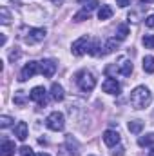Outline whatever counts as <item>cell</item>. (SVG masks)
<instances>
[{"instance_id":"obj_18","label":"cell","mask_w":154,"mask_h":156,"mask_svg":"<svg viewBox=\"0 0 154 156\" xmlns=\"http://www.w3.org/2000/svg\"><path fill=\"white\" fill-rule=\"evenodd\" d=\"M118 42H120V40H116V38L107 40L105 45H103V55H109V53H113L114 49H118Z\"/></svg>"},{"instance_id":"obj_28","label":"cell","mask_w":154,"mask_h":156,"mask_svg":"<svg viewBox=\"0 0 154 156\" xmlns=\"http://www.w3.org/2000/svg\"><path fill=\"white\" fill-rule=\"evenodd\" d=\"M145 26H147V27H154V15H149V16L145 18Z\"/></svg>"},{"instance_id":"obj_1","label":"cell","mask_w":154,"mask_h":156,"mask_svg":"<svg viewBox=\"0 0 154 156\" xmlns=\"http://www.w3.org/2000/svg\"><path fill=\"white\" fill-rule=\"evenodd\" d=\"M151 100H152V94L145 85H138L131 93V105L134 109H145L151 104Z\"/></svg>"},{"instance_id":"obj_31","label":"cell","mask_w":154,"mask_h":156,"mask_svg":"<svg viewBox=\"0 0 154 156\" xmlns=\"http://www.w3.org/2000/svg\"><path fill=\"white\" fill-rule=\"evenodd\" d=\"M151 2H154V0H142V4H151Z\"/></svg>"},{"instance_id":"obj_21","label":"cell","mask_w":154,"mask_h":156,"mask_svg":"<svg viewBox=\"0 0 154 156\" xmlns=\"http://www.w3.org/2000/svg\"><path fill=\"white\" fill-rule=\"evenodd\" d=\"M129 37V27L125 26V24H121V26H118V31H116V40H125Z\"/></svg>"},{"instance_id":"obj_24","label":"cell","mask_w":154,"mask_h":156,"mask_svg":"<svg viewBox=\"0 0 154 156\" xmlns=\"http://www.w3.org/2000/svg\"><path fill=\"white\" fill-rule=\"evenodd\" d=\"M142 42H143V45L147 49H154V35H145Z\"/></svg>"},{"instance_id":"obj_15","label":"cell","mask_w":154,"mask_h":156,"mask_svg":"<svg viewBox=\"0 0 154 156\" xmlns=\"http://www.w3.org/2000/svg\"><path fill=\"white\" fill-rule=\"evenodd\" d=\"M113 16V7L111 5H102L100 9H98V18L103 22V20H109Z\"/></svg>"},{"instance_id":"obj_7","label":"cell","mask_w":154,"mask_h":156,"mask_svg":"<svg viewBox=\"0 0 154 156\" xmlns=\"http://www.w3.org/2000/svg\"><path fill=\"white\" fill-rule=\"evenodd\" d=\"M29 100L37 102L38 105H42V107H44V105L47 104V94H45V89H44V87H40V85H38V87H35V89L29 93Z\"/></svg>"},{"instance_id":"obj_11","label":"cell","mask_w":154,"mask_h":156,"mask_svg":"<svg viewBox=\"0 0 154 156\" xmlns=\"http://www.w3.org/2000/svg\"><path fill=\"white\" fill-rule=\"evenodd\" d=\"M51 98L54 100V102H62L64 98H65V93H64V87L60 85V83H53L51 85Z\"/></svg>"},{"instance_id":"obj_13","label":"cell","mask_w":154,"mask_h":156,"mask_svg":"<svg viewBox=\"0 0 154 156\" xmlns=\"http://www.w3.org/2000/svg\"><path fill=\"white\" fill-rule=\"evenodd\" d=\"M15 136H16L20 142H24V140L27 138V123H26V122H18V123L15 125Z\"/></svg>"},{"instance_id":"obj_10","label":"cell","mask_w":154,"mask_h":156,"mask_svg":"<svg viewBox=\"0 0 154 156\" xmlns=\"http://www.w3.org/2000/svg\"><path fill=\"white\" fill-rule=\"evenodd\" d=\"M103 142H105V145L114 147V145L120 144V134H118L116 131H105V133H103Z\"/></svg>"},{"instance_id":"obj_19","label":"cell","mask_w":154,"mask_h":156,"mask_svg":"<svg viewBox=\"0 0 154 156\" xmlns=\"http://www.w3.org/2000/svg\"><path fill=\"white\" fill-rule=\"evenodd\" d=\"M142 129H143V122H142V120H132V122H129V131H131V133L138 134V133H142Z\"/></svg>"},{"instance_id":"obj_14","label":"cell","mask_w":154,"mask_h":156,"mask_svg":"<svg viewBox=\"0 0 154 156\" xmlns=\"http://www.w3.org/2000/svg\"><path fill=\"white\" fill-rule=\"evenodd\" d=\"M118 69H120V73H121L123 76H131V73H132V62L127 60V58H123V60L118 64Z\"/></svg>"},{"instance_id":"obj_4","label":"cell","mask_w":154,"mask_h":156,"mask_svg":"<svg viewBox=\"0 0 154 156\" xmlns=\"http://www.w3.org/2000/svg\"><path fill=\"white\" fill-rule=\"evenodd\" d=\"M89 45H91V38H89V35H85V37H80L78 40L73 42L71 51H73L75 56H82V55H85L89 51Z\"/></svg>"},{"instance_id":"obj_23","label":"cell","mask_w":154,"mask_h":156,"mask_svg":"<svg viewBox=\"0 0 154 156\" xmlns=\"http://www.w3.org/2000/svg\"><path fill=\"white\" fill-rule=\"evenodd\" d=\"M100 5V0H85L83 2V9L85 11H93V9H96Z\"/></svg>"},{"instance_id":"obj_26","label":"cell","mask_w":154,"mask_h":156,"mask_svg":"<svg viewBox=\"0 0 154 156\" xmlns=\"http://www.w3.org/2000/svg\"><path fill=\"white\" fill-rule=\"evenodd\" d=\"M11 123H13V118H11V116H5V115H2V116H0V127H4V129H5V127H9Z\"/></svg>"},{"instance_id":"obj_20","label":"cell","mask_w":154,"mask_h":156,"mask_svg":"<svg viewBox=\"0 0 154 156\" xmlns=\"http://www.w3.org/2000/svg\"><path fill=\"white\" fill-rule=\"evenodd\" d=\"M143 71L145 73H154V56H145L143 58Z\"/></svg>"},{"instance_id":"obj_33","label":"cell","mask_w":154,"mask_h":156,"mask_svg":"<svg viewBox=\"0 0 154 156\" xmlns=\"http://www.w3.org/2000/svg\"><path fill=\"white\" fill-rule=\"evenodd\" d=\"M149 156H154V147H152V151H151V153H149Z\"/></svg>"},{"instance_id":"obj_8","label":"cell","mask_w":154,"mask_h":156,"mask_svg":"<svg viewBox=\"0 0 154 156\" xmlns=\"http://www.w3.org/2000/svg\"><path fill=\"white\" fill-rule=\"evenodd\" d=\"M40 73L45 78H51L56 73V64H54L53 60H44V62H40Z\"/></svg>"},{"instance_id":"obj_3","label":"cell","mask_w":154,"mask_h":156,"mask_svg":"<svg viewBox=\"0 0 154 156\" xmlns=\"http://www.w3.org/2000/svg\"><path fill=\"white\" fill-rule=\"evenodd\" d=\"M45 125H47V129H51V131H62L64 127H65V118L62 113H58V111H53L49 116L45 118Z\"/></svg>"},{"instance_id":"obj_16","label":"cell","mask_w":154,"mask_h":156,"mask_svg":"<svg viewBox=\"0 0 154 156\" xmlns=\"http://www.w3.org/2000/svg\"><path fill=\"white\" fill-rule=\"evenodd\" d=\"M91 56H100V55H103V51H102V42L100 40H94L91 45H89V51H87Z\"/></svg>"},{"instance_id":"obj_12","label":"cell","mask_w":154,"mask_h":156,"mask_svg":"<svg viewBox=\"0 0 154 156\" xmlns=\"http://www.w3.org/2000/svg\"><path fill=\"white\" fill-rule=\"evenodd\" d=\"M16 151L15 147V142H9V140H4L2 145H0V156H13Z\"/></svg>"},{"instance_id":"obj_25","label":"cell","mask_w":154,"mask_h":156,"mask_svg":"<svg viewBox=\"0 0 154 156\" xmlns=\"http://www.w3.org/2000/svg\"><path fill=\"white\" fill-rule=\"evenodd\" d=\"M18 153H20V156H35V151H33L29 145H22Z\"/></svg>"},{"instance_id":"obj_6","label":"cell","mask_w":154,"mask_h":156,"mask_svg":"<svg viewBox=\"0 0 154 156\" xmlns=\"http://www.w3.org/2000/svg\"><path fill=\"white\" fill-rule=\"evenodd\" d=\"M45 35H47V31H45L44 27H35V29H29V33H27V37H26V44H29V45L38 44V42H42V40L45 38Z\"/></svg>"},{"instance_id":"obj_22","label":"cell","mask_w":154,"mask_h":156,"mask_svg":"<svg viewBox=\"0 0 154 156\" xmlns=\"http://www.w3.org/2000/svg\"><path fill=\"white\" fill-rule=\"evenodd\" d=\"M89 18H91V11H85V9L78 11L76 15L73 16V20H75V22H83V20H89Z\"/></svg>"},{"instance_id":"obj_17","label":"cell","mask_w":154,"mask_h":156,"mask_svg":"<svg viewBox=\"0 0 154 156\" xmlns=\"http://www.w3.org/2000/svg\"><path fill=\"white\" fill-rule=\"evenodd\" d=\"M138 145L140 147H152L154 145V134H145V136H140L138 138Z\"/></svg>"},{"instance_id":"obj_29","label":"cell","mask_w":154,"mask_h":156,"mask_svg":"<svg viewBox=\"0 0 154 156\" xmlns=\"http://www.w3.org/2000/svg\"><path fill=\"white\" fill-rule=\"evenodd\" d=\"M116 5H120V7H127V5H131V0H116Z\"/></svg>"},{"instance_id":"obj_27","label":"cell","mask_w":154,"mask_h":156,"mask_svg":"<svg viewBox=\"0 0 154 156\" xmlns=\"http://www.w3.org/2000/svg\"><path fill=\"white\" fill-rule=\"evenodd\" d=\"M0 15H2V24H9V22H11V20H9V13H7L5 7L0 9Z\"/></svg>"},{"instance_id":"obj_32","label":"cell","mask_w":154,"mask_h":156,"mask_svg":"<svg viewBox=\"0 0 154 156\" xmlns=\"http://www.w3.org/2000/svg\"><path fill=\"white\" fill-rule=\"evenodd\" d=\"M38 156H49V154H47V153H40Z\"/></svg>"},{"instance_id":"obj_34","label":"cell","mask_w":154,"mask_h":156,"mask_svg":"<svg viewBox=\"0 0 154 156\" xmlns=\"http://www.w3.org/2000/svg\"><path fill=\"white\" fill-rule=\"evenodd\" d=\"M53 2H54V4H60V2H62V0H53Z\"/></svg>"},{"instance_id":"obj_9","label":"cell","mask_w":154,"mask_h":156,"mask_svg":"<svg viewBox=\"0 0 154 156\" xmlns=\"http://www.w3.org/2000/svg\"><path fill=\"white\" fill-rule=\"evenodd\" d=\"M102 89H103V93H107V94H120V83L116 82L114 78H107V80L102 83Z\"/></svg>"},{"instance_id":"obj_5","label":"cell","mask_w":154,"mask_h":156,"mask_svg":"<svg viewBox=\"0 0 154 156\" xmlns=\"http://www.w3.org/2000/svg\"><path fill=\"white\" fill-rule=\"evenodd\" d=\"M37 73H40V62H35V60L27 62V64L24 66L22 73H20V82H26V80L33 78Z\"/></svg>"},{"instance_id":"obj_30","label":"cell","mask_w":154,"mask_h":156,"mask_svg":"<svg viewBox=\"0 0 154 156\" xmlns=\"http://www.w3.org/2000/svg\"><path fill=\"white\" fill-rule=\"evenodd\" d=\"M4 44H5V35L2 33V37H0V45H4Z\"/></svg>"},{"instance_id":"obj_2","label":"cell","mask_w":154,"mask_h":156,"mask_svg":"<svg viewBox=\"0 0 154 156\" xmlns=\"http://www.w3.org/2000/svg\"><path fill=\"white\" fill-rule=\"evenodd\" d=\"M76 83L83 93H91L96 85V78L91 71H80L76 75Z\"/></svg>"}]
</instances>
